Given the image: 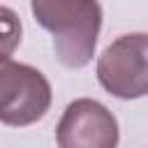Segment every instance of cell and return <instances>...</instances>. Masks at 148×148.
Segmentation results:
<instances>
[{
	"label": "cell",
	"mask_w": 148,
	"mask_h": 148,
	"mask_svg": "<svg viewBox=\"0 0 148 148\" xmlns=\"http://www.w3.org/2000/svg\"><path fill=\"white\" fill-rule=\"evenodd\" d=\"M35 21L51 32L58 60L65 67H86L97 46L102 7L97 0H30Z\"/></svg>",
	"instance_id": "obj_1"
},
{
	"label": "cell",
	"mask_w": 148,
	"mask_h": 148,
	"mask_svg": "<svg viewBox=\"0 0 148 148\" xmlns=\"http://www.w3.org/2000/svg\"><path fill=\"white\" fill-rule=\"evenodd\" d=\"M51 106V83L25 62L0 58V123L25 127L46 116Z\"/></svg>",
	"instance_id": "obj_2"
},
{
	"label": "cell",
	"mask_w": 148,
	"mask_h": 148,
	"mask_svg": "<svg viewBox=\"0 0 148 148\" xmlns=\"http://www.w3.org/2000/svg\"><path fill=\"white\" fill-rule=\"evenodd\" d=\"M97 81L118 99L148 95V32H130L111 42L97 60Z\"/></svg>",
	"instance_id": "obj_3"
},
{
	"label": "cell",
	"mask_w": 148,
	"mask_h": 148,
	"mask_svg": "<svg viewBox=\"0 0 148 148\" xmlns=\"http://www.w3.org/2000/svg\"><path fill=\"white\" fill-rule=\"evenodd\" d=\"M118 139L116 116L90 97L69 102L56 127L58 148H118Z\"/></svg>",
	"instance_id": "obj_4"
},
{
	"label": "cell",
	"mask_w": 148,
	"mask_h": 148,
	"mask_svg": "<svg viewBox=\"0 0 148 148\" xmlns=\"http://www.w3.org/2000/svg\"><path fill=\"white\" fill-rule=\"evenodd\" d=\"M21 18L14 9L0 5V58H12V53L21 44Z\"/></svg>",
	"instance_id": "obj_5"
}]
</instances>
